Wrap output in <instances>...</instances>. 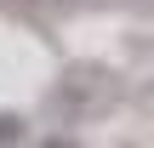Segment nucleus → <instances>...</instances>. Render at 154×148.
I'll list each match as a JSON object with an SVG mask.
<instances>
[{"instance_id": "nucleus-1", "label": "nucleus", "mask_w": 154, "mask_h": 148, "mask_svg": "<svg viewBox=\"0 0 154 148\" xmlns=\"http://www.w3.org/2000/svg\"><path fill=\"white\" fill-rule=\"evenodd\" d=\"M29 137V120L23 114H0V143H23Z\"/></svg>"}]
</instances>
